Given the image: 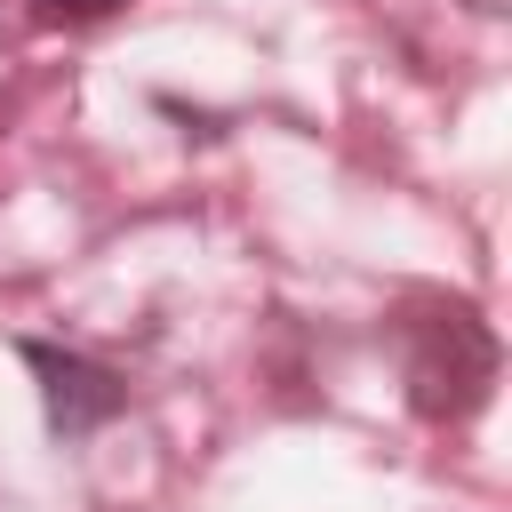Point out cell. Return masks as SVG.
I'll return each mask as SVG.
<instances>
[{"instance_id":"obj_2","label":"cell","mask_w":512,"mask_h":512,"mask_svg":"<svg viewBox=\"0 0 512 512\" xmlns=\"http://www.w3.org/2000/svg\"><path fill=\"white\" fill-rule=\"evenodd\" d=\"M24 368L40 376V408L56 440H88L128 408V376L88 360V352H56V344H24Z\"/></svg>"},{"instance_id":"obj_3","label":"cell","mask_w":512,"mask_h":512,"mask_svg":"<svg viewBox=\"0 0 512 512\" xmlns=\"http://www.w3.org/2000/svg\"><path fill=\"white\" fill-rule=\"evenodd\" d=\"M112 8H128V0H32L40 24H104Z\"/></svg>"},{"instance_id":"obj_1","label":"cell","mask_w":512,"mask_h":512,"mask_svg":"<svg viewBox=\"0 0 512 512\" xmlns=\"http://www.w3.org/2000/svg\"><path fill=\"white\" fill-rule=\"evenodd\" d=\"M496 384V336L472 304H424L408 320V400L432 424H464Z\"/></svg>"}]
</instances>
